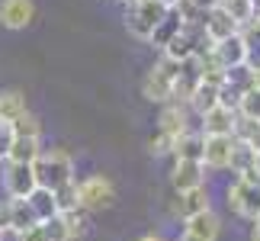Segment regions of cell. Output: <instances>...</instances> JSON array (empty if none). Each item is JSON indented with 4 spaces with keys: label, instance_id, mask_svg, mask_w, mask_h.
Masks as SVG:
<instances>
[{
    "label": "cell",
    "instance_id": "12",
    "mask_svg": "<svg viewBox=\"0 0 260 241\" xmlns=\"http://www.w3.org/2000/svg\"><path fill=\"white\" fill-rule=\"evenodd\" d=\"M209 209H212V199H209L206 187H196L189 193H177V199H174V216H180L183 222L199 213H209Z\"/></svg>",
    "mask_w": 260,
    "mask_h": 241
},
{
    "label": "cell",
    "instance_id": "27",
    "mask_svg": "<svg viewBox=\"0 0 260 241\" xmlns=\"http://www.w3.org/2000/svg\"><path fill=\"white\" fill-rule=\"evenodd\" d=\"M238 116L241 119H251V123H260V90H244L241 94V103H238Z\"/></svg>",
    "mask_w": 260,
    "mask_h": 241
},
{
    "label": "cell",
    "instance_id": "40",
    "mask_svg": "<svg viewBox=\"0 0 260 241\" xmlns=\"http://www.w3.org/2000/svg\"><path fill=\"white\" fill-rule=\"evenodd\" d=\"M177 241H203V238H193V235H186V232H183V235H180Z\"/></svg>",
    "mask_w": 260,
    "mask_h": 241
},
{
    "label": "cell",
    "instance_id": "35",
    "mask_svg": "<svg viewBox=\"0 0 260 241\" xmlns=\"http://www.w3.org/2000/svg\"><path fill=\"white\" fill-rule=\"evenodd\" d=\"M247 68H251V87L260 90V65H247Z\"/></svg>",
    "mask_w": 260,
    "mask_h": 241
},
{
    "label": "cell",
    "instance_id": "7",
    "mask_svg": "<svg viewBox=\"0 0 260 241\" xmlns=\"http://www.w3.org/2000/svg\"><path fill=\"white\" fill-rule=\"evenodd\" d=\"M203 29H206V36H209V42H212V45H218V42H225V39H232V36L241 33V26L225 13L222 4L203 13Z\"/></svg>",
    "mask_w": 260,
    "mask_h": 241
},
{
    "label": "cell",
    "instance_id": "32",
    "mask_svg": "<svg viewBox=\"0 0 260 241\" xmlns=\"http://www.w3.org/2000/svg\"><path fill=\"white\" fill-rule=\"evenodd\" d=\"M13 126L7 123V119H0V158L7 161V152H10V145H13Z\"/></svg>",
    "mask_w": 260,
    "mask_h": 241
},
{
    "label": "cell",
    "instance_id": "36",
    "mask_svg": "<svg viewBox=\"0 0 260 241\" xmlns=\"http://www.w3.org/2000/svg\"><path fill=\"white\" fill-rule=\"evenodd\" d=\"M193 4L199 7V10H212V7H218L222 0H193Z\"/></svg>",
    "mask_w": 260,
    "mask_h": 241
},
{
    "label": "cell",
    "instance_id": "42",
    "mask_svg": "<svg viewBox=\"0 0 260 241\" xmlns=\"http://www.w3.org/2000/svg\"><path fill=\"white\" fill-rule=\"evenodd\" d=\"M164 4H167V7H174V4H177V0H164Z\"/></svg>",
    "mask_w": 260,
    "mask_h": 241
},
{
    "label": "cell",
    "instance_id": "23",
    "mask_svg": "<svg viewBox=\"0 0 260 241\" xmlns=\"http://www.w3.org/2000/svg\"><path fill=\"white\" fill-rule=\"evenodd\" d=\"M254 161H257V152L247 142H238L235 138V148H232V161H228V170L238 177V174H244V170H251L254 167Z\"/></svg>",
    "mask_w": 260,
    "mask_h": 241
},
{
    "label": "cell",
    "instance_id": "44",
    "mask_svg": "<svg viewBox=\"0 0 260 241\" xmlns=\"http://www.w3.org/2000/svg\"><path fill=\"white\" fill-rule=\"evenodd\" d=\"M0 161H4V158H0Z\"/></svg>",
    "mask_w": 260,
    "mask_h": 241
},
{
    "label": "cell",
    "instance_id": "10",
    "mask_svg": "<svg viewBox=\"0 0 260 241\" xmlns=\"http://www.w3.org/2000/svg\"><path fill=\"white\" fill-rule=\"evenodd\" d=\"M36 19V4L32 0H0V26L4 29H26Z\"/></svg>",
    "mask_w": 260,
    "mask_h": 241
},
{
    "label": "cell",
    "instance_id": "25",
    "mask_svg": "<svg viewBox=\"0 0 260 241\" xmlns=\"http://www.w3.org/2000/svg\"><path fill=\"white\" fill-rule=\"evenodd\" d=\"M52 193H55L58 216H61V213H74V209H81V199H77V180H71V184H64V187L52 190Z\"/></svg>",
    "mask_w": 260,
    "mask_h": 241
},
{
    "label": "cell",
    "instance_id": "22",
    "mask_svg": "<svg viewBox=\"0 0 260 241\" xmlns=\"http://www.w3.org/2000/svg\"><path fill=\"white\" fill-rule=\"evenodd\" d=\"M26 113V97L19 90H0V119L13 123Z\"/></svg>",
    "mask_w": 260,
    "mask_h": 241
},
{
    "label": "cell",
    "instance_id": "30",
    "mask_svg": "<svg viewBox=\"0 0 260 241\" xmlns=\"http://www.w3.org/2000/svg\"><path fill=\"white\" fill-rule=\"evenodd\" d=\"M64 219V225H68V232H71V238L77 241V235L87 228V216H84V209H74V213H61Z\"/></svg>",
    "mask_w": 260,
    "mask_h": 241
},
{
    "label": "cell",
    "instance_id": "21",
    "mask_svg": "<svg viewBox=\"0 0 260 241\" xmlns=\"http://www.w3.org/2000/svg\"><path fill=\"white\" fill-rule=\"evenodd\" d=\"M10 225H13L16 232H29L32 225H39L29 199H10Z\"/></svg>",
    "mask_w": 260,
    "mask_h": 241
},
{
    "label": "cell",
    "instance_id": "31",
    "mask_svg": "<svg viewBox=\"0 0 260 241\" xmlns=\"http://www.w3.org/2000/svg\"><path fill=\"white\" fill-rule=\"evenodd\" d=\"M42 225H45V232H48V238H52V241H74V238H71V232H68V225H64V219H61V216L48 219V222H42Z\"/></svg>",
    "mask_w": 260,
    "mask_h": 241
},
{
    "label": "cell",
    "instance_id": "5",
    "mask_svg": "<svg viewBox=\"0 0 260 241\" xmlns=\"http://www.w3.org/2000/svg\"><path fill=\"white\" fill-rule=\"evenodd\" d=\"M225 203H228V209H232L235 216L254 222V219L260 216V187L244 184V180L235 177L232 184H228V190H225Z\"/></svg>",
    "mask_w": 260,
    "mask_h": 241
},
{
    "label": "cell",
    "instance_id": "3",
    "mask_svg": "<svg viewBox=\"0 0 260 241\" xmlns=\"http://www.w3.org/2000/svg\"><path fill=\"white\" fill-rule=\"evenodd\" d=\"M180 74V65L167 62V58H161L151 71L145 74L142 80V97L148 100V103H174V80Z\"/></svg>",
    "mask_w": 260,
    "mask_h": 241
},
{
    "label": "cell",
    "instance_id": "33",
    "mask_svg": "<svg viewBox=\"0 0 260 241\" xmlns=\"http://www.w3.org/2000/svg\"><path fill=\"white\" fill-rule=\"evenodd\" d=\"M19 241H52V238H48L45 225L39 222V225H32V228H29V232H23V235H19Z\"/></svg>",
    "mask_w": 260,
    "mask_h": 241
},
{
    "label": "cell",
    "instance_id": "43",
    "mask_svg": "<svg viewBox=\"0 0 260 241\" xmlns=\"http://www.w3.org/2000/svg\"><path fill=\"white\" fill-rule=\"evenodd\" d=\"M122 4H135V0H122Z\"/></svg>",
    "mask_w": 260,
    "mask_h": 241
},
{
    "label": "cell",
    "instance_id": "37",
    "mask_svg": "<svg viewBox=\"0 0 260 241\" xmlns=\"http://www.w3.org/2000/svg\"><path fill=\"white\" fill-rule=\"evenodd\" d=\"M135 241H164L157 232H148V235H142V238H135Z\"/></svg>",
    "mask_w": 260,
    "mask_h": 241
},
{
    "label": "cell",
    "instance_id": "29",
    "mask_svg": "<svg viewBox=\"0 0 260 241\" xmlns=\"http://www.w3.org/2000/svg\"><path fill=\"white\" fill-rule=\"evenodd\" d=\"M174 148H177V138H174V135H167V132H157V135L148 138V152H151L154 158L174 155Z\"/></svg>",
    "mask_w": 260,
    "mask_h": 241
},
{
    "label": "cell",
    "instance_id": "11",
    "mask_svg": "<svg viewBox=\"0 0 260 241\" xmlns=\"http://www.w3.org/2000/svg\"><path fill=\"white\" fill-rule=\"evenodd\" d=\"M157 132H167V135H186L189 132V106L186 103H164L161 106V116H157Z\"/></svg>",
    "mask_w": 260,
    "mask_h": 241
},
{
    "label": "cell",
    "instance_id": "15",
    "mask_svg": "<svg viewBox=\"0 0 260 241\" xmlns=\"http://www.w3.org/2000/svg\"><path fill=\"white\" fill-rule=\"evenodd\" d=\"M215 58L225 68H241V65H247V42H244V36L238 33L232 39H225V42H218L215 45Z\"/></svg>",
    "mask_w": 260,
    "mask_h": 241
},
{
    "label": "cell",
    "instance_id": "39",
    "mask_svg": "<svg viewBox=\"0 0 260 241\" xmlns=\"http://www.w3.org/2000/svg\"><path fill=\"white\" fill-rule=\"evenodd\" d=\"M254 4V19H260V0H251Z\"/></svg>",
    "mask_w": 260,
    "mask_h": 241
},
{
    "label": "cell",
    "instance_id": "6",
    "mask_svg": "<svg viewBox=\"0 0 260 241\" xmlns=\"http://www.w3.org/2000/svg\"><path fill=\"white\" fill-rule=\"evenodd\" d=\"M39 187L32 164H13V161H4V193L10 199H29L32 190Z\"/></svg>",
    "mask_w": 260,
    "mask_h": 241
},
{
    "label": "cell",
    "instance_id": "13",
    "mask_svg": "<svg viewBox=\"0 0 260 241\" xmlns=\"http://www.w3.org/2000/svg\"><path fill=\"white\" fill-rule=\"evenodd\" d=\"M235 119H238L235 109L215 106V109H209L206 116H199V132L203 135H232L235 132Z\"/></svg>",
    "mask_w": 260,
    "mask_h": 241
},
{
    "label": "cell",
    "instance_id": "41",
    "mask_svg": "<svg viewBox=\"0 0 260 241\" xmlns=\"http://www.w3.org/2000/svg\"><path fill=\"white\" fill-rule=\"evenodd\" d=\"M254 167H257V174H260V152H257V161H254Z\"/></svg>",
    "mask_w": 260,
    "mask_h": 241
},
{
    "label": "cell",
    "instance_id": "28",
    "mask_svg": "<svg viewBox=\"0 0 260 241\" xmlns=\"http://www.w3.org/2000/svg\"><path fill=\"white\" fill-rule=\"evenodd\" d=\"M244 42H247V65H260V23L254 19V23H247L241 29Z\"/></svg>",
    "mask_w": 260,
    "mask_h": 241
},
{
    "label": "cell",
    "instance_id": "17",
    "mask_svg": "<svg viewBox=\"0 0 260 241\" xmlns=\"http://www.w3.org/2000/svg\"><path fill=\"white\" fill-rule=\"evenodd\" d=\"M39 155H42V142L39 138H13L7 161H13V164H36Z\"/></svg>",
    "mask_w": 260,
    "mask_h": 241
},
{
    "label": "cell",
    "instance_id": "24",
    "mask_svg": "<svg viewBox=\"0 0 260 241\" xmlns=\"http://www.w3.org/2000/svg\"><path fill=\"white\" fill-rule=\"evenodd\" d=\"M10 126H13V135L16 138H39V142H42V123H39V116L29 113V109L19 119H13Z\"/></svg>",
    "mask_w": 260,
    "mask_h": 241
},
{
    "label": "cell",
    "instance_id": "2",
    "mask_svg": "<svg viewBox=\"0 0 260 241\" xmlns=\"http://www.w3.org/2000/svg\"><path fill=\"white\" fill-rule=\"evenodd\" d=\"M167 13H171V7H167L164 0H135V4H128V10H125V29L135 39L148 42L151 33L157 29V23H161Z\"/></svg>",
    "mask_w": 260,
    "mask_h": 241
},
{
    "label": "cell",
    "instance_id": "20",
    "mask_svg": "<svg viewBox=\"0 0 260 241\" xmlns=\"http://www.w3.org/2000/svg\"><path fill=\"white\" fill-rule=\"evenodd\" d=\"M180 29H183V19H180V16L174 13V7H171V13H167L161 23H157V29L151 33V39H148V42H151L154 48H164L174 36H180Z\"/></svg>",
    "mask_w": 260,
    "mask_h": 241
},
{
    "label": "cell",
    "instance_id": "1",
    "mask_svg": "<svg viewBox=\"0 0 260 241\" xmlns=\"http://www.w3.org/2000/svg\"><path fill=\"white\" fill-rule=\"evenodd\" d=\"M36 180H39V187H45V190H58V187H64V184H71V180H77L74 174V158L64 152V148H42V155L36 158Z\"/></svg>",
    "mask_w": 260,
    "mask_h": 241
},
{
    "label": "cell",
    "instance_id": "4",
    "mask_svg": "<svg viewBox=\"0 0 260 241\" xmlns=\"http://www.w3.org/2000/svg\"><path fill=\"white\" fill-rule=\"evenodd\" d=\"M77 199L84 213H100L116 203V187L106 174H87L77 180Z\"/></svg>",
    "mask_w": 260,
    "mask_h": 241
},
{
    "label": "cell",
    "instance_id": "19",
    "mask_svg": "<svg viewBox=\"0 0 260 241\" xmlns=\"http://www.w3.org/2000/svg\"><path fill=\"white\" fill-rule=\"evenodd\" d=\"M29 206H32V213H36L39 222H48V219L58 216L55 193H52V190H45V187H36V190H32V196H29Z\"/></svg>",
    "mask_w": 260,
    "mask_h": 241
},
{
    "label": "cell",
    "instance_id": "26",
    "mask_svg": "<svg viewBox=\"0 0 260 241\" xmlns=\"http://www.w3.org/2000/svg\"><path fill=\"white\" fill-rule=\"evenodd\" d=\"M222 7H225V13L232 16L241 29L247 23H254V4H251V0H222Z\"/></svg>",
    "mask_w": 260,
    "mask_h": 241
},
{
    "label": "cell",
    "instance_id": "8",
    "mask_svg": "<svg viewBox=\"0 0 260 241\" xmlns=\"http://www.w3.org/2000/svg\"><path fill=\"white\" fill-rule=\"evenodd\" d=\"M171 187L177 193H189L196 187H206V164L203 161H174Z\"/></svg>",
    "mask_w": 260,
    "mask_h": 241
},
{
    "label": "cell",
    "instance_id": "16",
    "mask_svg": "<svg viewBox=\"0 0 260 241\" xmlns=\"http://www.w3.org/2000/svg\"><path fill=\"white\" fill-rule=\"evenodd\" d=\"M203 145H206L203 132H193V129H189L186 135H180V138H177L174 161H203Z\"/></svg>",
    "mask_w": 260,
    "mask_h": 241
},
{
    "label": "cell",
    "instance_id": "38",
    "mask_svg": "<svg viewBox=\"0 0 260 241\" xmlns=\"http://www.w3.org/2000/svg\"><path fill=\"white\" fill-rule=\"evenodd\" d=\"M251 241H260V216L254 219V232H251Z\"/></svg>",
    "mask_w": 260,
    "mask_h": 241
},
{
    "label": "cell",
    "instance_id": "18",
    "mask_svg": "<svg viewBox=\"0 0 260 241\" xmlns=\"http://www.w3.org/2000/svg\"><path fill=\"white\" fill-rule=\"evenodd\" d=\"M189 113H196V116H206L209 109H215L218 106V87H212V84H203L199 80V87L193 90V97H189Z\"/></svg>",
    "mask_w": 260,
    "mask_h": 241
},
{
    "label": "cell",
    "instance_id": "9",
    "mask_svg": "<svg viewBox=\"0 0 260 241\" xmlns=\"http://www.w3.org/2000/svg\"><path fill=\"white\" fill-rule=\"evenodd\" d=\"M203 164L206 170H228L232 161V148H235V135H203Z\"/></svg>",
    "mask_w": 260,
    "mask_h": 241
},
{
    "label": "cell",
    "instance_id": "14",
    "mask_svg": "<svg viewBox=\"0 0 260 241\" xmlns=\"http://www.w3.org/2000/svg\"><path fill=\"white\" fill-rule=\"evenodd\" d=\"M183 232L193 235V238H203V241H215L218 232H222V219L215 216V209H209V213H199L193 219H186Z\"/></svg>",
    "mask_w": 260,
    "mask_h": 241
},
{
    "label": "cell",
    "instance_id": "34",
    "mask_svg": "<svg viewBox=\"0 0 260 241\" xmlns=\"http://www.w3.org/2000/svg\"><path fill=\"white\" fill-rule=\"evenodd\" d=\"M7 225H10V199L0 203V228H7Z\"/></svg>",
    "mask_w": 260,
    "mask_h": 241
}]
</instances>
